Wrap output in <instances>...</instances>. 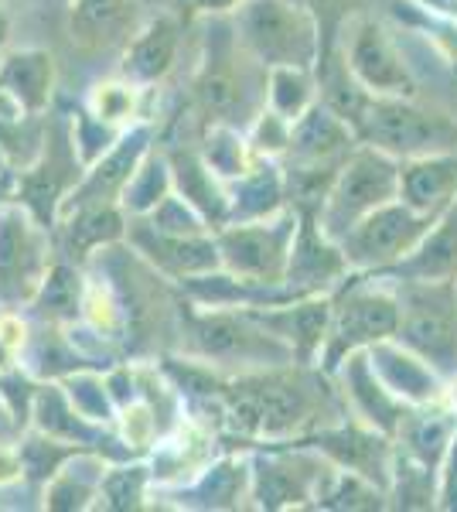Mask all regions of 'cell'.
Segmentation results:
<instances>
[{
	"label": "cell",
	"instance_id": "6da1fadb",
	"mask_svg": "<svg viewBox=\"0 0 457 512\" xmlns=\"http://www.w3.org/2000/svg\"><path fill=\"white\" fill-rule=\"evenodd\" d=\"M318 18L301 0H243L236 14L239 45L263 69L297 65L311 69L321 59Z\"/></svg>",
	"mask_w": 457,
	"mask_h": 512
},
{
	"label": "cell",
	"instance_id": "7a4b0ae2",
	"mask_svg": "<svg viewBox=\"0 0 457 512\" xmlns=\"http://www.w3.org/2000/svg\"><path fill=\"white\" fill-rule=\"evenodd\" d=\"M400 171L403 168L393 154L379 151V147L352 151L324 195L318 229L331 243H338L362 216L376 212L386 202H396L400 198Z\"/></svg>",
	"mask_w": 457,
	"mask_h": 512
},
{
	"label": "cell",
	"instance_id": "3957f363",
	"mask_svg": "<svg viewBox=\"0 0 457 512\" xmlns=\"http://www.w3.org/2000/svg\"><path fill=\"white\" fill-rule=\"evenodd\" d=\"M355 137L393 158H423V154L454 151L457 127L440 113L420 110L406 96H369Z\"/></svg>",
	"mask_w": 457,
	"mask_h": 512
},
{
	"label": "cell",
	"instance_id": "277c9868",
	"mask_svg": "<svg viewBox=\"0 0 457 512\" xmlns=\"http://www.w3.org/2000/svg\"><path fill=\"white\" fill-rule=\"evenodd\" d=\"M400 345L417 352L427 366L457 369V287L454 280H417L400 297Z\"/></svg>",
	"mask_w": 457,
	"mask_h": 512
},
{
	"label": "cell",
	"instance_id": "5b68a950",
	"mask_svg": "<svg viewBox=\"0 0 457 512\" xmlns=\"http://www.w3.org/2000/svg\"><path fill=\"white\" fill-rule=\"evenodd\" d=\"M297 239V216L287 219H249L232 222L215 236L222 263L232 277H243V284H280L287 277L290 250Z\"/></svg>",
	"mask_w": 457,
	"mask_h": 512
},
{
	"label": "cell",
	"instance_id": "8992f818",
	"mask_svg": "<svg viewBox=\"0 0 457 512\" xmlns=\"http://www.w3.org/2000/svg\"><path fill=\"white\" fill-rule=\"evenodd\" d=\"M430 216H420L413 212L406 202H386L379 205L376 212L362 216L348 233L338 239L342 243V256L348 267H386L393 260H403L417 250V243L427 236L430 229Z\"/></svg>",
	"mask_w": 457,
	"mask_h": 512
},
{
	"label": "cell",
	"instance_id": "52a82bcc",
	"mask_svg": "<svg viewBox=\"0 0 457 512\" xmlns=\"http://www.w3.org/2000/svg\"><path fill=\"white\" fill-rule=\"evenodd\" d=\"M396 328H400V301L393 294L379 291V287L352 291L331 315L328 345H324L328 369L342 366L345 355L369 349L382 338H393Z\"/></svg>",
	"mask_w": 457,
	"mask_h": 512
},
{
	"label": "cell",
	"instance_id": "ba28073f",
	"mask_svg": "<svg viewBox=\"0 0 457 512\" xmlns=\"http://www.w3.org/2000/svg\"><path fill=\"white\" fill-rule=\"evenodd\" d=\"M342 28H345L342 59L365 93L413 99V93H417L413 89V76L403 65L400 52L393 48V41L386 38V31L372 18H352Z\"/></svg>",
	"mask_w": 457,
	"mask_h": 512
},
{
	"label": "cell",
	"instance_id": "9c48e42d",
	"mask_svg": "<svg viewBox=\"0 0 457 512\" xmlns=\"http://www.w3.org/2000/svg\"><path fill=\"white\" fill-rule=\"evenodd\" d=\"M355 144L352 123L338 117L328 103H314L304 117L290 127V168H314V171H338L348 161Z\"/></svg>",
	"mask_w": 457,
	"mask_h": 512
},
{
	"label": "cell",
	"instance_id": "30bf717a",
	"mask_svg": "<svg viewBox=\"0 0 457 512\" xmlns=\"http://www.w3.org/2000/svg\"><path fill=\"white\" fill-rule=\"evenodd\" d=\"M400 202L420 216H444L457 202V151L410 158V164L400 171Z\"/></svg>",
	"mask_w": 457,
	"mask_h": 512
},
{
	"label": "cell",
	"instance_id": "8fae6325",
	"mask_svg": "<svg viewBox=\"0 0 457 512\" xmlns=\"http://www.w3.org/2000/svg\"><path fill=\"white\" fill-rule=\"evenodd\" d=\"M243 52H246L243 45H239V55L232 52V48L229 52H212L202 76L195 82L198 106H202L215 123H226V127H239V120L249 113V96H253L249 79L236 69Z\"/></svg>",
	"mask_w": 457,
	"mask_h": 512
},
{
	"label": "cell",
	"instance_id": "7c38bea8",
	"mask_svg": "<svg viewBox=\"0 0 457 512\" xmlns=\"http://www.w3.org/2000/svg\"><path fill=\"white\" fill-rule=\"evenodd\" d=\"M191 335L198 342V352L205 359H263V355L277 352V355H290L287 345L273 342L263 332L249 328V315L236 318V315H198L191 321Z\"/></svg>",
	"mask_w": 457,
	"mask_h": 512
},
{
	"label": "cell",
	"instance_id": "4fadbf2b",
	"mask_svg": "<svg viewBox=\"0 0 457 512\" xmlns=\"http://www.w3.org/2000/svg\"><path fill=\"white\" fill-rule=\"evenodd\" d=\"M134 239H137L140 250L157 263V267L171 270V274H181V277H198V274L215 270L222 263L215 239H202V233L198 236H171V233H161V229L147 226V229H140Z\"/></svg>",
	"mask_w": 457,
	"mask_h": 512
},
{
	"label": "cell",
	"instance_id": "5bb4252c",
	"mask_svg": "<svg viewBox=\"0 0 457 512\" xmlns=\"http://www.w3.org/2000/svg\"><path fill=\"white\" fill-rule=\"evenodd\" d=\"M369 359L389 393H400L403 400H417V403L434 396V386H437L434 373H430L427 362H423L417 352L406 349V345L400 349V345H393L389 338H382V342L369 345Z\"/></svg>",
	"mask_w": 457,
	"mask_h": 512
},
{
	"label": "cell",
	"instance_id": "9a60e30c",
	"mask_svg": "<svg viewBox=\"0 0 457 512\" xmlns=\"http://www.w3.org/2000/svg\"><path fill=\"white\" fill-rule=\"evenodd\" d=\"M174 52H178V24L171 18H154L140 35L130 41L123 76L134 82H157L171 72Z\"/></svg>",
	"mask_w": 457,
	"mask_h": 512
},
{
	"label": "cell",
	"instance_id": "2e32d148",
	"mask_svg": "<svg viewBox=\"0 0 457 512\" xmlns=\"http://www.w3.org/2000/svg\"><path fill=\"white\" fill-rule=\"evenodd\" d=\"M52 59L45 52H14L0 65V89L28 113H38L52 96Z\"/></svg>",
	"mask_w": 457,
	"mask_h": 512
},
{
	"label": "cell",
	"instance_id": "e0dca14e",
	"mask_svg": "<svg viewBox=\"0 0 457 512\" xmlns=\"http://www.w3.org/2000/svg\"><path fill=\"white\" fill-rule=\"evenodd\" d=\"M417 280H454L457 277V202L444 212V222L427 229V236L417 243V250L406 260Z\"/></svg>",
	"mask_w": 457,
	"mask_h": 512
},
{
	"label": "cell",
	"instance_id": "ac0fdd59",
	"mask_svg": "<svg viewBox=\"0 0 457 512\" xmlns=\"http://www.w3.org/2000/svg\"><path fill=\"white\" fill-rule=\"evenodd\" d=\"M345 379H348V393L355 396V403H359V410L365 414V420H372V424H379L382 431H393L396 424H400V407H396L393 400H389L386 383L376 376V369H372V359L369 355L352 352L345 355Z\"/></svg>",
	"mask_w": 457,
	"mask_h": 512
},
{
	"label": "cell",
	"instance_id": "d6986e66",
	"mask_svg": "<svg viewBox=\"0 0 457 512\" xmlns=\"http://www.w3.org/2000/svg\"><path fill=\"white\" fill-rule=\"evenodd\" d=\"M140 151H144V134H137L134 140H123L113 154H106V161H99L96 168L89 171V178L76 188V195L72 198H79V205H99V202H106L113 192L127 188L130 175L137 171Z\"/></svg>",
	"mask_w": 457,
	"mask_h": 512
},
{
	"label": "cell",
	"instance_id": "ffe728a7",
	"mask_svg": "<svg viewBox=\"0 0 457 512\" xmlns=\"http://www.w3.org/2000/svg\"><path fill=\"white\" fill-rule=\"evenodd\" d=\"M260 325H270L277 335H287L290 345L301 352H314L321 349V342L328 338V328H331V311H328V301H307V304H297V308H287L280 315H249Z\"/></svg>",
	"mask_w": 457,
	"mask_h": 512
},
{
	"label": "cell",
	"instance_id": "44dd1931",
	"mask_svg": "<svg viewBox=\"0 0 457 512\" xmlns=\"http://www.w3.org/2000/svg\"><path fill=\"white\" fill-rule=\"evenodd\" d=\"M38 243L31 233V222L18 209L0 212V277L4 284H21L18 277H28V267L35 263Z\"/></svg>",
	"mask_w": 457,
	"mask_h": 512
},
{
	"label": "cell",
	"instance_id": "7402d4cb",
	"mask_svg": "<svg viewBox=\"0 0 457 512\" xmlns=\"http://www.w3.org/2000/svg\"><path fill=\"white\" fill-rule=\"evenodd\" d=\"M174 181H178L181 195L195 205L202 216H229V198L215 188V171L209 168L205 158H195V154H181L174 158Z\"/></svg>",
	"mask_w": 457,
	"mask_h": 512
},
{
	"label": "cell",
	"instance_id": "603a6c76",
	"mask_svg": "<svg viewBox=\"0 0 457 512\" xmlns=\"http://www.w3.org/2000/svg\"><path fill=\"white\" fill-rule=\"evenodd\" d=\"M267 99L270 110L280 113L284 120L294 123L314 106V82L311 69H297V65H277L267 76Z\"/></svg>",
	"mask_w": 457,
	"mask_h": 512
},
{
	"label": "cell",
	"instance_id": "cb8c5ba5",
	"mask_svg": "<svg viewBox=\"0 0 457 512\" xmlns=\"http://www.w3.org/2000/svg\"><path fill=\"white\" fill-rule=\"evenodd\" d=\"M127 0H76L72 11V35L82 45H103L127 24Z\"/></svg>",
	"mask_w": 457,
	"mask_h": 512
},
{
	"label": "cell",
	"instance_id": "d4e9b609",
	"mask_svg": "<svg viewBox=\"0 0 457 512\" xmlns=\"http://www.w3.org/2000/svg\"><path fill=\"white\" fill-rule=\"evenodd\" d=\"M168 188H171V178H168V168L161 161H147V164H137V171L130 175L127 188H123V205L130 212H154L157 205L168 198Z\"/></svg>",
	"mask_w": 457,
	"mask_h": 512
},
{
	"label": "cell",
	"instance_id": "484cf974",
	"mask_svg": "<svg viewBox=\"0 0 457 512\" xmlns=\"http://www.w3.org/2000/svg\"><path fill=\"white\" fill-rule=\"evenodd\" d=\"M205 161L215 175L222 178H243L249 171V161H246V147H243V137L236 134V127H219L209 134V147H205Z\"/></svg>",
	"mask_w": 457,
	"mask_h": 512
},
{
	"label": "cell",
	"instance_id": "4316f807",
	"mask_svg": "<svg viewBox=\"0 0 457 512\" xmlns=\"http://www.w3.org/2000/svg\"><path fill=\"white\" fill-rule=\"evenodd\" d=\"M76 280L79 277L65 267L52 270L38 291V308L48 311V315H72V311L79 308V284Z\"/></svg>",
	"mask_w": 457,
	"mask_h": 512
},
{
	"label": "cell",
	"instance_id": "83f0119b",
	"mask_svg": "<svg viewBox=\"0 0 457 512\" xmlns=\"http://www.w3.org/2000/svg\"><path fill=\"white\" fill-rule=\"evenodd\" d=\"M144 468H120L110 472L103 482V499L113 509H130L140 506V495H144Z\"/></svg>",
	"mask_w": 457,
	"mask_h": 512
},
{
	"label": "cell",
	"instance_id": "f1b7e54d",
	"mask_svg": "<svg viewBox=\"0 0 457 512\" xmlns=\"http://www.w3.org/2000/svg\"><path fill=\"white\" fill-rule=\"evenodd\" d=\"M96 113L93 117L99 123H113V120H127L130 113H134V89L130 86H116V82H110V86H99L96 89V99H93Z\"/></svg>",
	"mask_w": 457,
	"mask_h": 512
},
{
	"label": "cell",
	"instance_id": "f546056e",
	"mask_svg": "<svg viewBox=\"0 0 457 512\" xmlns=\"http://www.w3.org/2000/svg\"><path fill=\"white\" fill-rule=\"evenodd\" d=\"M72 403H79L82 414H96V420H110V407H106V393L99 390L93 379H79L72 386Z\"/></svg>",
	"mask_w": 457,
	"mask_h": 512
},
{
	"label": "cell",
	"instance_id": "4dcf8cb0",
	"mask_svg": "<svg viewBox=\"0 0 457 512\" xmlns=\"http://www.w3.org/2000/svg\"><path fill=\"white\" fill-rule=\"evenodd\" d=\"M307 11L321 21H335V24H345L348 21V0H301Z\"/></svg>",
	"mask_w": 457,
	"mask_h": 512
},
{
	"label": "cell",
	"instance_id": "1f68e13d",
	"mask_svg": "<svg viewBox=\"0 0 457 512\" xmlns=\"http://www.w3.org/2000/svg\"><path fill=\"white\" fill-rule=\"evenodd\" d=\"M21 472H24V468H21V454L0 448V485L11 482V478H18Z\"/></svg>",
	"mask_w": 457,
	"mask_h": 512
},
{
	"label": "cell",
	"instance_id": "d6a6232c",
	"mask_svg": "<svg viewBox=\"0 0 457 512\" xmlns=\"http://www.w3.org/2000/svg\"><path fill=\"white\" fill-rule=\"evenodd\" d=\"M239 0H198V7L202 11H229V7H236Z\"/></svg>",
	"mask_w": 457,
	"mask_h": 512
},
{
	"label": "cell",
	"instance_id": "836d02e7",
	"mask_svg": "<svg viewBox=\"0 0 457 512\" xmlns=\"http://www.w3.org/2000/svg\"><path fill=\"white\" fill-rule=\"evenodd\" d=\"M7 41V18H4V11H0V45Z\"/></svg>",
	"mask_w": 457,
	"mask_h": 512
}]
</instances>
